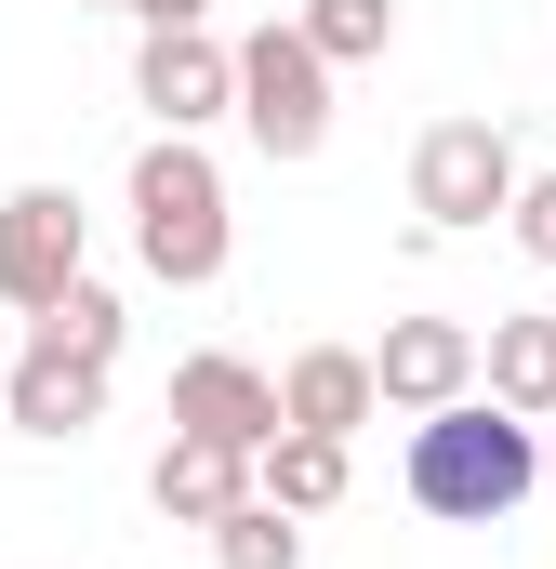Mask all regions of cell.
<instances>
[{
  "label": "cell",
  "mask_w": 556,
  "mask_h": 569,
  "mask_svg": "<svg viewBox=\"0 0 556 569\" xmlns=\"http://www.w3.org/2000/svg\"><path fill=\"white\" fill-rule=\"evenodd\" d=\"M530 490H544V437H530V411H504V398H450V411L411 425V503H424V517L490 530V517H517Z\"/></svg>",
  "instance_id": "obj_1"
},
{
  "label": "cell",
  "mask_w": 556,
  "mask_h": 569,
  "mask_svg": "<svg viewBox=\"0 0 556 569\" xmlns=\"http://www.w3.org/2000/svg\"><path fill=\"white\" fill-rule=\"evenodd\" d=\"M133 252H146V279H172V291L226 279V172L199 159V133H159L133 159Z\"/></svg>",
  "instance_id": "obj_2"
},
{
  "label": "cell",
  "mask_w": 556,
  "mask_h": 569,
  "mask_svg": "<svg viewBox=\"0 0 556 569\" xmlns=\"http://www.w3.org/2000/svg\"><path fill=\"white\" fill-rule=\"evenodd\" d=\"M239 120L266 159H318L331 146V53L305 27H252L239 40Z\"/></svg>",
  "instance_id": "obj_3"
},
{
  "label": "cell",
  "mask_w": 556,
  "mask_h": 569,
  "mask_svg": "<svg viewBox=\"0 0 556 569\" xmlns=\"http://www.w3.org/2000/svg\"><path fill=\"white\" fill-rule=\"evenodd\" d=\"M517 186H530V172H517V133H504V120H437V133L411 146V212L437 239L517 212Z\"/></svg>",
  "instance_id": "obj_4"
},
{
  "label": "cell",
  "mask_w": 556,
  "mask_h": 569,
  "mask_svg": "<svg viewBox=\"0 0 556 569\" xmlns=\"http://www.w3.org/2000/svg\"><path fill=\"white\" fill-rule=\"evenodd\" d=\"M80 291V199L67 186H13L0 199V305L13 318H53Z\"/></svg>",
  "instance_id": "obj_5"
},
{
  "label": "cell",
  "mask_w": 556,
  "mask_h": 569,
  "mask_svg": "<svg viewBox=\"0 0 556 569\" xmlns=\"http://www.w3.org/2000/svg\"><path fill=\"white\" fill-rule=\"evenodd\" d=\"M477 371H490V331H464V318H385V345H371L385 411H450V398H477Z\"/></svg>",
  "instance_id": "obj_6"
},
{
  "label": "cell",
  "mask_w": 556,
  "mask_h": 569,
  "mask_svg": "<svg viewBox=\"0 0 556 569\" xmlns=\"http://www.w3.org/2000/svg\"><path fill=\"white\" fill-rule=\"evenodd\" d=\"M133 107H159V133L226 120V107H239V53H226L212 27H146V53H133Z\"/></svg>",
  "instance_id": "obj_7"
},
{
  "label": "cell",
  "mask_w": 556,
  "mask_h": 569,
  "mask_svg": "<svg viewBox=\"0 0 556 569\" xmlns=\"http://www.w3.org/2000/svg\"><path fill=\"white\" fill-rule=\"evenodd\" d=\"M172 425H186V437H226V450H252V463H266L278 437H291V411H278V385L252 371V358H226V345H212V358H186V371H172Z\"/></svg>",
  "instance_id": "obj_8"
},
{
  "label": "cell",
  "mask_w": 556,
  "mask_h": 569,
  "mask_svg": "<svg viewBox=\"0 0 556 569\" xmlns=\"http://www.w3.org/2000/svg\"><path fill=\"white\" fill-rule=\"evenodd\" d=\"M13 425L27 437H93L107 425V358H80V345L40 331V345L13 358Z\"/></svg>",
  "instance_id": "obj_9"
},
{
  "label": "cell",
  "mask_w": 556,
  "mask_h": 569,
  "mask_svg": "<svg viewBox=\"0 0 556 569\" xmlns=\"http://www.w3.org/2000/svg\"><path fill=\"white\" fill-rule=\"evenodd\" d=\"M146 503H159L172 530H212V517H239V503H252V450H226V437H186V425H172L159 477H146Z\"/></svg>",
  "instance_id": "obj_10"
},
{
  "label": "cell",
  "mask_w": 556,
  "mask_h": 569,
  "mask_svg": "<svg viewBox=\"0 0 556 569\" xmlns=\"http://www.w3.org/2000/svg\"><path fill=\"white\" fill-rule=\"evenodd\" d=\"M278 411L305 437H358L371 411H385V385H371V345H305L291 371H278Z\"/></svg>",
  "instance_id": "obj_11"
},
{
  "label": "cell",
  "mask_w": 556,
  "mask_h": 569,
  "mask_svg": "<svg viewBox=\"0 0 556 569\" xmlns=\"http://www.w3.org/2000/svg\"><path fill=\"white\" fill-rule=\"evenodd\" d=\"M504 411H530V425H556V318L544 305H517V318H490V371H477Z\"/></svg>",
  "instance_id": "obj_12"
},
{
  "label": "cell",
  "mask_w": 556,
  "mask_h": 569,
  "mask_svg": "<svg viewBox=\"0 0 556 569\" xmlns=\"http://www.w3.org/2000/svg\"><path fill=\"white\" fill-rule=\"evenodd\" d=\"M345 477H358V463H345V437H278L266 450V503H291V517H331V503H345Z\"/></svg>",
  "instance_id": "obj_13"
},
{
  "label": "cell",
  "mask_w": 556,
  "mask_h": 569,
  "mask_svg": "<svg viewBox=\"0 0 556 569\" xmlns=\"http://www.w3.org/2000/svg\"><path fill=\"white\" fill-rule=\"evenodd\" d=\"M212 557L226 569H305V530H291V503H239V517H212Z\"/></svg>",
  "instance_id": "obj_14"
},
{
  "label": "cell",
  "mask_w": 556,
  "mask_h": 569,
  "mask_svg": "<svg viewBox=\"0 0 556 569\" xmlns=\"http://www.w3.org/2000/svg\"><path fill=\"white\" fill-rule=\"evenodd\" d=\"M291 27H305V40H318L331 67H371V53L398 40V0H305Z\"/></svg>",
  "instance_id": "obj_15"
},
{
  "label": "cell",
  "mask_w": 556,
  "mask_h": 569,
  "mask_svg": "<svg viewBox=\"0 0 556 569\" xmlns=\"http://www.w3.org/2000/svg\"><path fill=\"white\" fill-rule=\"evenodd\" d=\"M40 331H53V345H80V358H120V331H133V318H120V291H107V279H80Z\"/></svg>",
  "instance_id": "obj_16"
},
{
  "label": "cell",
  "mask_w": 556,
  "mask_h": 569,
  "mask_svg": "<svg viewBox=\"0 0 556 569\" xmlns=\"http://www.w3.org/2000/svg\"><path fill=\"white\" fill-rule=\"evenodd\" d=\"M504 226H517V252H530V266H556V172L517 186V212H504Z\"/></svg>",
  "instance_id": "obj_17"
},
{
  "label": "cell",
  "mask_w": 556,
  "mask_h": 569,
  "mask_svg": "<svg viewBox=\"0 0 556 569\" xmlns=\"http://www.w3.org/2000/svg\"><path fill=\"white\" fill-rule=\"evenodd\" d=\"M93 13H133V27H199L212 0H93Z\"/></svg>",
  "instance_id": "obj_18"
},
{
  "label": "cell",
  "mask_w": 556,
  "mask_h": 569,
  "mask_svg": "<svg viewBox=\"0 0 556 569\" xmlns=\"http://www.w3.org/2000/svg\"><path fill=\"white\" fill-rule=\"evenodd\" d=\"M544 490H556V437H544Z\"/></svg>",
  "instance_id": "obj_19"
}]
</instances>
